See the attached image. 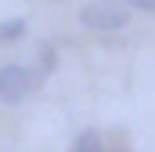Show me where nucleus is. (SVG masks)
<instances>
[{"instance_id":"nucleus-2","label":"nucleus","mask_w":155,"mask_h":152,"mask_svg":"<svg viewBox=\"0 0 155 152\" xmlns=\"http://www.w3.org/2000/svg\"><path fill=\"white\" fill-rule=\"evenodd\" d=\"M33 83H36V76L29 73L25 65H4L0 69V102L4 105L25 102V94L33 91Z\"/></svg>"},{"instance_id":"nucleus-1","label":"nucleus","mask_w":155,"mask_h":152,"mask_svg":"<svg viewBox=\"0 0 155 152\" xmlns=\"http://www.w3.org/2000/svg\"><path fill=\"white\" fill-rule=\"evenodd\" d=\"M79 22L87 29H97V33H116L130 22V11L116 0H90L79 7Z\"/></svg>"},{"instance_id":"nucleus-4","label":"nucleus","mask_w":155,"mask_h":152,"mask_svg":"<svg viewBox=\"0 0 155 152\" xmlns=\"http://www.w3.org/2000/svg\"><path fill=\"white\" fill-rule=\"evenodd\" d=\"M54 65H58V58H54V47H51V43H40V76L54 73Z\"/></svg>"},{"instance_id":"nucleus-6","label":"nucleus","mask_w":155,"mask_h":152,"mask_svg":"<svg viewBox=\"0 0 155 152\" xmlns=\"http://www.w3.org/2000/svg\"><path fill=\"white\" fill-rule=\"evenodd\" d=\"M126 7H137V11H155V0H126Z\"/></svg>"},{"instance_id":"nucleus-3","label":"nucleus","mask_w":155,"mask_h":152,"mask_svg":"<svg viewBox=\"0 0 155 152\" xmlns=\"http://www.w3.org/2000/svg\"><path fill=\"white\" fill-rule=\"evenodd\" d=\"M76 152H105V149H101L97 130H83V134L76 138Z\"/></svg>"},{"instance_id":"nucleus-5","label":"nucleus","mask_w":155,"mask_h":152,"mask_svg":"<svg viewBox=\"0 0 155 152\" xmlns=\"http://www.w3.org/2000/svg\"><path fill=\"white\" fill-rule=\"evenodd\" d=\"M22 33H25V22H22V18H11V22L0 26V40H18Z\"/></svg>"}]
</instances>
